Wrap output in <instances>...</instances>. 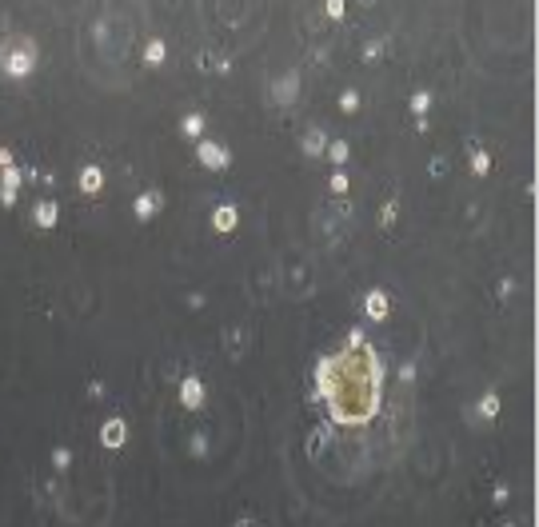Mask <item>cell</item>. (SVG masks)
<instances>
[{
    "instance_id": "6da1fadb",
    "label": "cell",
    "mask_w": 539,
    "mask_h": 527,
    "mask_svg": "<svg viewBox=\"0 0 539 527\" xmlns=\"http://www.w3.org/2000/svg\"><path fill=\"white\" fill-rule=\"evenodd\" d=\"M200 152H204V160H208V164H220V160H224V156L216 152V144H204V148H200Z\"/></svg>"
},
{
    "instance_id": "7a4b0ae2",
    "label": "cell",
    "mask_w": 539,
    "mask_h": 527,
    "mask_svg": "<svg viewBox=\"0 0 539 527\" xmlns=\"http://www.w3.org/2000/svg\"><path fill=\"white\" fill-rule=\"evenodd\" d=\"M368 304H372V308H368V312H372V316H383V312H387V300H379V296H372V300H368Z\"/></svg>"
},
{
    "instance_id": "3957f363",
    "label": "cell",
    "mask_w": 539,
    "mask_h": 527,
    "mask_svg": "<svg viewBox=\"0 0 539 527\" xmlns=\"http://www.w3.org/2000/svg\"><path fill=\"white\" fill-rule=\"evenodd\" d=\"M84 188H100V172H84Z\"/></svg>"
},
{
    "instance_id": "277c9868",
    "label": "cell",
    "mask_w": 539,
    "mask_h": 527,
    "mask_svg": "<svg viewBox=\"0 0 539 527\" xmlns=\"http://www.w3.org/2000/svg\"><path fill=\"white\" fill-rule=\"evenodd\" d=\"M108 444H120V423H108Z\"/></svg>"
}]
</instances>
